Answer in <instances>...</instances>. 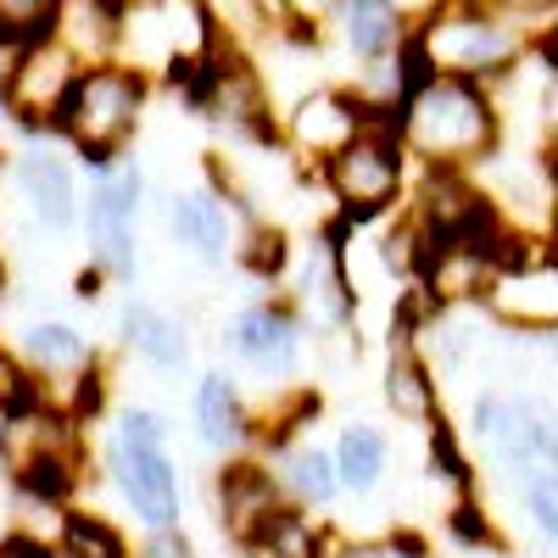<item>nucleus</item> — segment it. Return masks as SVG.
<instances>
[{"label":"nucleus","mask_w":558,"mask_h":558,"mask_svg":"<svg viewBox=\"0 0 558 558\" xmlns=\"http://www.w3.org/2000/svg\"><path fill=\"white\" fill-rule=\"evenodd\" d=\"M520 508H525L531 531L558 553V475H553V470L525 475V481H520Z\"/></svg>","instance_id":"obj_28"},{"label":"nucleus","mask_w":558,"mask_h":558,"mask_svg":"<svg viewBox=\"0 0 558 558\" xmlns=\"http://www.w3.org/2000/svg\"><path fill=\"white\" fill-rule=\"evenodd\" d=\"M12 486L28 497H45V502H68V492L78 486V452H45V458L23 463Z\"/></svg>","instance_id":"obj_24"},{"label":"nucleus","mask_w":558,"mask_h":558,"mask_svg":"<svg viewBox=\"0 0 558 558\" xmlns=\"http://www.w3.org/2000/svg\"><path fill=\"white\" fill-rule=\"evenodd\" d=\"M380 118L368 112L357 101V89H313V96H302L286 118V140H291V151L313 157L318 168L330 162L336 151H347L352 140L363 129H375Z\"/></svg>","instance_id":"obj_10"},{"label":"nucleus","mask_w":558,"mask_h":558,"mask_svg":"<svg viewBox=\"0 0 558 558\" xmlns=\"http://www.w3.org/2000/svg\"><path fill=\"white\" fill-rule=\"evenodd\" d=\"M146 96H151V73L134 68V62H96L84 68L73 96L62 107V123L57 134L73 140V151L89 162V168H112V157L129 146V134L140 129V112H146Z\"/></svg>","instance_id":"obj_3"},{"label":"nucleus","mask_w":558,"mask_h":558,"mask_svg":"<svg viewBox=\"0 0 558 558\" xmlns=\"http://www.w3.org/2000/svg\"><path fill=\"white\" fill-rule=\"evenodd\" d=\"M430 470L441 481H452L458 492H470V458H463V447L447 425H430Z\"/></svg>","instance_id":"obj_29"},{"label":"nucleus","mask_w":558,"mask_h":558,"mask_svg":"<svg viewBox=\"0 0 558 558\" xmlns=\"http://www.w3.org/2000/svg\"><path fill=\"white\" fill-rule=\"evenodd\" d=\"M391 129L418 168H486L502 151L508 118L492 84L430 73L397 107Z\"/></svg>","instance_id":"obj_1"},{"label":"nucleus","mask_w":558,"mask_h":558,"mask_svg":"<svg viewBox=\"0 0 558 558\" xmlns=\"http://www.w3.org/2000/svg\"><path fill=\"white\" fill-rule=\"evenodd\" d=\"M123 341L146 357V363H157V368H184V357H191L184 324H179L173 313L151 307V302H129V313H123Z\"/></svg>","instance_id":"obj_22"},{"label":"nucleus","mask_w":558,"mask_h":558,"mask_svg":"<svg viewBox=\"0 0 558 558\" xmlns=\"http://www.w3.org/2000/svg\"><path fill=\"white\" fill-rule=\"evenodd\" d=\"M0 291H7V268H0Z\"/></svg>","instance_id":"obj_41"},{"label":"nucleus","mask_w":558,"mask_h":558,"mask_svg":"<svg viewBox=\"0 0 558 558\" xmlns=\"http://www.w3.org/2000/svg\"><path fill=\"white\" fill-rule=\"evenodd\" d=\"M413 45L425 51L430 73L502 84L536 51V34L514 12L486 7V0H441L436 12L413 23Z\"/></svg>","instance_id":"obj_2"},{"label":"nucleus","mask_w":558,"mask_h":558,"mask_svg":"<svg viewBox=\"0 0 558 558\" xmlns=\"http://www.w3.org/2000/svg\"><path fill=\"white\" fill-rule=\"evenodd\" d=\"M486 313L502 330H531V336H553L558 330V252L547 246V235L525 241L492 279Z\"/></svg>","instance_id":"obj_7"},{"label":"nucleus","mask_w":558,"mask_h":558,"mask_svg":"<svg viewBox=\"0 0 558 558\" xmlns=\"http://www.w3.org/2000/svg\"><path fill=\"white\" fill-rule=\"evenodd\" d=\"M486 7H502V12H514L531 34H542L547 28V17L558 12V0H486Z\"/></svg>","instance_id":"obj_36"},{"label":"nucleus","mask_w":558,"mask_h":558,"mask_svg":"<svg viewBox=\"0 0 558 558\" xmlns=\"http://www.w3.org/2000/svg\"><path fill=\"white\" fill-rule=\"evenodd\" d=\"M23 357H28L34 375H78V368L96 363L89 341L73 330V324H62V318H34V324H23Z\"/></svg>","instance_id":"obj_21"},{"label":"nucleus","mask_w":558,"mask_h":558,"mask_svg":"<svg viewBox=\"0 0 558 558\" xmlns=\"http://www.w3.org/2000/svg\"><path fill=\"white\" fill-rule=\"evenodd\" d=\"M542 352H547V363L558 368V330H553V336H542Z\"/></svg>","instance_id":"obj_40"},{"label":"nucleus","mask_w":558,"mask_h":558,"mask_svg":"<svg viewBox=\"0 0 558 558\" xmlns=\"http://www.w3.org/2000/svg\"><path fill=\"white\" fill-rule=\"evenodd\" d=\"M330 558H430V553H425V542H413V536H380V542L330 547Z\"/></svg>","instance_id":"obj_33"},{"label":"nucleus","mask_w":558,"mask_h":558,"mask_svg":"<svg viewBox=\"0 0 558 558\" xmlns=\"http://www.w3.org/2000/svg\"><path fill=\"white\" fill-rule=\"evenodd\" d=\"M386 408L402 418V425H418V430L441 425L436 375H430V363L418 357V347H413L408 336H397V347H391V357H386Z\"/></svg>","instance_id":"obj_17"},{"label":"nucleus","mask_w":558,"mask_h":558,"mask_svg":"<svg viewBox=\"0 0 558 558\" xmlns=\"http://www.w3.org/2000/svg\"><path fill=\"white\" fill-rule=\"evenodd\" d=\"M34 397H39L34 368H28L17 352L0 347V413H12V408H23V402H34Z\"/></svg>","instance_id":"obj_30"},{"label":"nucleus","mask_w":558,"mask_h":558,"mask_svg":"<svg viewBox=\"0 0 558 558\" xmlns=\"http://www.w3.org/2000/svg\"><path fill=\"white\" fill-rule=\"evenodd\" d=\"M112 475L129 497V508L146 531L179 525V470L168 458V425L151 408H123L118 441H112Z\"/></svg>","instance_id":"obj_4"},{"label":"nucleus","mask_w":558,"mask_h":558,"mask_svg":"<svg viewBox=\"0 0 558 558\" xmlns=\"http://www.w3.org/2000/svg\"><path fill=\"white\" fill-rule=\"evenodd\" d=\"M17 184H23V196H28V207H34V218H39L45 229H73L78 196H73L68 162L45 157V151H28V157L17 162Z\"/></svg>","instance_id":"obj_19"},{"label":"nucleus","mask_w":558,"mask_h":558,"mask_svg":"<svg viewBox=\"0 0 558 558\" xmlns=\"http://www.w3.org/2000/svg\"><path fill=\"white\" fill-rule=\"evenodd\" d=\"M229 352L246 357L263 380H279V375H291L296 368V352H302V330H296V318L291 307H246L235 324H229Z\"/></svg>","instance_id":"obj_12"},{"label":"nucleus","mask_w":558,"mask_h":558,"mask_svg":"<svg viewBox=\"0 0 558 558\" xmlns=\"http://www.w3.org/2000/svg\"><path fill=\"white\" fill-rule=\"evenodd\" d=\"M57 7H62V0H0V62H7L23 39L51 34Z\"/></svg>","instance_id":"obj_27"},{"label":"nucleus","mask_w":558,"mask_h":558,"mask_svg":"<svg viewBox=\"0 0 558 558\" xmlns=\"http://www.w3.org/2000/svg\"><path fill=\"white\" fill-rule=\"evenodd\" d=\"M402 140L391 123H375L363 129L347 151H336L324 162V184H330V196L341 202L347 223H368L397 207L402 196Z\"/></svg>","instance_id":"obj_6"},{"label":"nucleus","mask_w":558,"mask_h":558,"mask_svg":"<svg viewBox=\"0 0 558 558\" xmlns=\"http://www.w3.org/2000/svg\"><path fill=\"white\" fill-rule=\"evenodd\" d=\"M547 413L536 397H508V391H481L470 408V425L486 441V452L502 463L514 481L547 470Z\"/></svg>","instance_id":"obj_8"},{"label":"nucleus","mask_w":558,"mask_h":558,"mask_svg":"<svg viewBox=\"0 0 558 558\" xmlns=\"http://www.w3.org/2000/svg\"><path fill=\"white\" fill-rule=\"evenodd\" d=\"M84 62L68 51L57 34H34L7 57V73H0V96H7V112L17 129L28 134H57L62 107L73 96Z\"/></svg>","instance_id":"obj_5"},{"label":"nucleus","mask_w":558,"mask_h":558,"mask_svg":"<svg viewBox=\"0 0 558 558\" xmlns=\"http://www.w3.org/2000/svg\"><path fill=\"white\" fill-rule=\"evenodd\" d=\"M447 531H452L458 542H481V547H492V542H497V531H492V520L481 514V508H475L470 497H458V502L447 508Z\"/></svg>","instance_id":"obj_34"},{"label":"nucleus","mask_w":558,"mask_h":558,"mask_svg":"<svg viewBox=\"0 0 558 558\" xmlns=\"http://www.w3.org/2000/svg\"><path fill=\"white\" fill-rule=\"evenodd\" d=\"M279 492H286V486H279V475L257 470V463H229L223 481H218V520H223V531L235 536L241 547L257 553V542L268 536V525L291 508Z\"/></svg>","instance_id":"obj_11"},{"label":"nucleus","mask_w":558,"mask_h":558,"mask_svg":"<svg viewBox=\"0 0 558 558\" xmlns=\"http://www.w3.org/2000/svg\"><path fill=\"white\" fill-rule=\"evenodd\" d=\"M39 547H45V542H34V536H17V531H7V536H0V558H39Z\"/></svg>","instance_id":"obj_37"},{"label":"nucleus","mask_w":558,"mask_h":558,"mask_svg":"<svg viewBox=\"0 0 558 558\" xmlns=\"http://www.w3.org/2000/svg\"><path fill=\"white\" fill-rule=\"evenodd\" d=\"M57 547H62V558H129V542L101 514H68Z\"/></svg>","instance_id":"obj_25"},{"label":"nucleus","mask_w":558,"mask_h":558,"mask_svg":"<svg viewBox=\"0 0 558 558\" xmlns=\"http://www.w3.org/2000/svg\"><path fill=\"white\" fill-rule=\"evenodd\" d=\"M241 263L263 279H274L279 268H286V235H279V229H252V246H241Z\"/></svg>","instance_id":"obj_32"},{"label":"nucleus","mask_w":558,"mask_h":558,"mask_svg":"<svg viewBox=\"0 0 558 558\" xmlns=\"http://www.w3.org/2000/svg\"><path fill=\"white\" fill-rule=\"evenodd\" d=\"M140 558H196V547H191V536H184L179 525H162V531H151V536H146Z\"/></svg>","instance_id":"obj_35"},{"label":"nucleus","mask_w":558,"mask_h":558,"mask_svg":"<svg viewBox=\"0 0 558 558\" xmlns=\"http://www.w3.org/2000/svg\"><path fill=\"white\" fill-rule=\"evenodd\" d=\"M274 463H279V486H286L302 508H324L336 492H341V470H336V452H324V447H313V441H291V447H279L274 452Z\"/></svg>","instance_id":"obj_20"},{"label":"nucleus","mask_w":558,"mask_h":558,"mask_svg":"<svg viewBox=\"0 0 558 558\" xmlns=\"http://www.w3.org/2000/svg\"><path fill=\"white\" fill-rule=\"evenodd\" d=\"M196 430L213 452H241L252 441V413L229 375H202L196 380Z\"/></svg>","instance_id":"obj_18"},{"label":"nucleus","mask_w":558,"mask_h":558,"mask_svg":"<svg viewBox=\"0 0 558 558\" xmlns=\"http://www.w3.org/2000/svg\"><path fill=\"white\" fill-rule=\"evenodd\" d=\"M330 28L352 62H380L402 51V39L413 34V17L402 12V0H336Z\"/></svg>","instance_id":"obj_13"},{"label":"nucleus","mask_w":558,"mask_h":558,"mask_svg":"<svg viewBox=\"0 0 558 558\" xmlns=\"http://www.w3.org/2000/svg\"><path fill=\"white\" fill-rule=\"evenodd\" d=\"M68 386H73V397H68V413L78 418V425H84V418H96V413H101V402H107V375H101L96 363H89V368H78V375H68Z\"/></svg>","instance_id":"obj_31"},{"label":"nucleus","mask_w":558,"mask_h":558,"mask_svg":"<svg viewBox=\"0 0 558 558\" xmlns=\"http://www.w3.org/2000/svg\"><path fill=\"white\" fill-rule=\"evenodd\" d=\"M386 436L380 430H368V425H347L341 441H336V470H341V486L347 492H375L386 481Z\"/></svg>","instance_id":"obj_23"},{"label":"nucleus","mask_w":558,"mask_h":558,"mask_svg":"<svg viewBox=\"0 0 558 558\" xmlns=\"http://www.w3.org/2000/svg\"><path fill=\"white\" fill-rule=\"evenodd\" d=\"M173 241H184L196 257L223 263V257H241V235H235V202L218 196V191H179L173 196Z\"/></svg>","instance_id":"obj_16"},{"label":"nucleus","mask_w":558,"mask_h":558,"mask_svg":"<svg viewBox=\"0 0 558 558\" xmlns=\"http://www.w3.org/2000/svg\"><path fill=\"white\" fill-rule=\"evenodd\" d=\"M536 57L558 68V12H553V17H547V28L536 34Z\"/></svg>","instance_id":"obj_38"},{"label":"nucleus","mask_w":558,"mask_h":558,"mask_svg":"<svg viewBox=\"0 0 558 558\" xmlns=\"http://www.w3.org/2000/svg\"><path fill=\"white\" fill-rule=\"evenodd\" d=\"M134 207H140V173L134 168H107L101 184L89 191L84 241H89V263L107 268L112 279L134 274Z\"/></svg>","instance_id":"obj_9"},{"label":"nucleus","mask_w":558,"mask_h":558,"mask_svg":"<svg viewBox=\"0 0 558 558\" xmlns=\"http://www.w3.org/2000/svg\"><path fill=\"white\" fill-rule=\"evenodd\" d=\"M296 302L302 313L318 324V330H341L357 307V291L341 268V246L336 235H318L307 252H302V268H296Z\"/></svg>","instance_id":"obj_14"},{"label":"nucleus","mask_w":558,"mask_h":558,"mask_svg":"<svg viewBox=\"0 0 558 558\" xmlns=\"http://www.w3.org/2000/svg\"><path fill=\"white\" fill-rule=\"evenodd\" d=\"M257 553L263 558H330V547H324V536L313 531V520L296 514V508H286V514L268 525V536L257 542Z\"/></svg>","instance_id":"obj_26"},{"label":"nucleus","mask_w":558,"mask_h":558,"mask_svg":"<svg viewBox=\"0 0 558 558\" xmlns=\"http://www.w3.org/2000/svg\"><path fill=\"white\" fill-rule=\"evenodd\" d=\"M123 23H129V0H62L51 17V34L84 68H96V62H118Z\"/></svg>","instance_id":"obj_15"},{"label":"nucleus","mask_w":558,"mask_h":558,"mask_svg":"<svg viewBox=\"0 0 558 558\" xmlns=\"http://www.w3.org/2000/svg\"><path fill=\"white\" fill-rule=\"evenodd\" d=\"M547 470L558 475V408L547 413Z\"/></svg>","instance_id":"obj_39"}]
</instances>
